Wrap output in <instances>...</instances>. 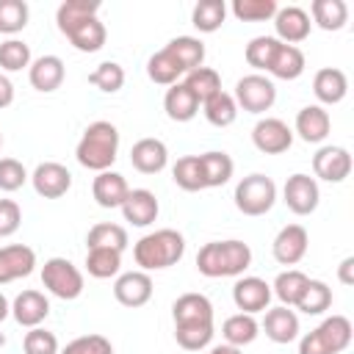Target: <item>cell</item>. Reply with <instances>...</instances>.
Instances as JSON below:
<instances>
[{
  "label": "cell",
  "mask_w": 354,
  "mask_h": 354,
  "mask_svg": "<svg viewBox=\"0 0 354 354\" xmlns=\"http://www.w3.org/2000/svg\"><path fill=\"white\" fill-rule=\"evenodd\" d=\"M252 263V249L243 241H210L196 254V268L205 277H241Z\"/></svg>",
  "instance_id": "6da1fadb"
},
{
  "label": "cell",
  "mask_w": 354,
  "mask_h": 354,
  "mask_svg": "<svg viewBox=\"0 0 354 354\" xmlns=\"http://www.w3.org/2000/svg\"><path fill=\"white\" fill-rule=\"evenodd\" d=\"M119 152V130L111 122H94L86 127L75 155L77 163L91 171H108Z\"/></svg>",
  "instance_id": "7a4b0ae2"
},
{
  "label": "cell",
  "mask_w": 354,
  "mask_h": 354,
  "mask_svg": "<svg viewBox=\"0 0 354 354\" xmlns=\"http://www.w3.org/2000/svg\"><path fill=\"white\" fill-rule=\"evenodd\" d=\"M185 252V241L177 230H158L144 235L133 246V257L144 271H158L174 266Z\"/></svg>",
  "instance_id": "3957f363"
},
{
  "label": "cell",
  "mask_w": 354,
  "mask_h": 354,
  "mask_svg": "<svg viewBox=\"0 0 354 354\" xmlns=\"http://www.w3.org/2000/svg\"><path fill=\"white\" fill-rule=\"evenodd\" d=\"M351 343V321L346 315L326 318L318 329L301 337L299 354H340Z\"/></svg>",
  "instance_id": "277c9868"
},
{
  "label": "cell",
  "mask_w": 354,
  "mask_h": 354,
  "mask_svg": "<svg viewBox=\"0 0 354 354\" xmlns=\"http://www.w3.org/2000/svg\"><path fill=\"white\" fill-rule=\"evenodd\" d=\"M277 202V185L266 174H249L235 185V207L243 216H263Z\"/></svg>",
  "instance_id": "5b68a950"
},
{
  "label": "cell",
  "mask_w": 354,
  "mask_h": 354,
  "mask_svg": "<svg viewBox=\"0 0 354 354\" xmlns=\"http://www.w3.org/2000/svg\"><path fill=\"white\" fill-rule=\"evenodd\" d=\"M41 285L53 296H58L64 301H72L83 293V274L66 257H50L41 268Z\"/></svg>",
  "instance_id": "8992f818"
},
{
  "label": "cell",
  "mask_w": 354,
  "mask_h": 354,
  "mask_svg": "<svg viewBox=\"0 0 354 354\" xmlns=\"http://www.w3.org/2000/svg\"><path fill=\"white\" fill-rule=\"evenodd\" d=\"M235 105H241L249 113H263L277 100V86L263 75H246L235 83Z\"/></svg>",
  "instance_id": "52a82bcc"
},
{
  "label": "cell",
  "mask_w": 354,
  "mask_h": 354,
  "mask_svg": "<svg viewBox=\"0 0 354 354\" xmlns=\"http://www.w3.org/2000/svg\"><path fill=\"white\" fill-rule=\"evenodd\" d=\"M252 141H254V147H257L263 155H279V152L290 149L293 133H290V127H288L282 119L268 116V119H260V122L254 124Z\"/></svg>",
  "instance_id": "ba28073f"
},
{
  "label": "cell",
  "mask_w": 354,
  "mask_h": 354,
  "mask_svg": "<svg viewBox=\"0 0 354 354\" xmlns=\"http://www.w3.org/2000/svg\"><path fill=\"white\" fill-rule=\"evenodd\" d=\"M232 301L246 315L263 313L268 310V301H271V285L260 277H241L232 288Z\"/></svg>",
  "instance_id": "9c48e42d"
},
{
  "label": "cell",
  "mask_w": 354,
  "mask_h": 354,
  "mask_svg": "<svg viewBox=\"0 0 354 354\" xmlns=\"http://www.w3.org/2000/svg\"><path fill=\"white\" fill-rule=\"evenodd\" d=\"M282 194H285V205L296 216H310L318 207V199H321L318 183L310 174H293V177H288Z\"/></svg>",
  "instance_id": "30bf717a"
},
{
  "label": "cell",
  "mask_w": 354,
  "mask_h": 354,
  "mask_svg": "<svg viewBox=\"0 0 354 354\" xmlns=\"http://www.w3.org/2000/svg\"><path fill=\"white\" fill-rule=\"evenodd\" d=\"M30 180H33L36 194L44 196V199H58V196H64V194L69 191V185H72L69 169L61 166V163H55V160L39 163L36 171L30 174Z\"/></svg>",
  "instance_id": "8fae6325"
},
{
  "label": "cell",
  "mask_w": 354,
  "mask_h": 354,
  "mask_svg": "<svg viewBox=\"0 0 354 354\" xmlns=\"http://www.w3.org/2000/svg\"><path fill=\"white\" fill-rule=\"evenodd\" d=\"M307 230L301 224H288L277 232L271 249H274V260L282 263V266H296L304 254H307Z\"/></svg>",
  "instance_id": "7c38bea8"
},
{
  "label": "cell",
  "mask_w": 354,
  "mask_h": 354,
  "mask_svg": "<svg viewBox=\"0 0 354 354\" xmlns=\"http://www.w3.org/2000/svg\"><path fill=\"white\" fill-rule=\"evenodd\" d=\"M113 296L122 307H144L152 299V279L147 271H127L113 282Z\"/></svg>",
  "instance_id": "4fadbf2b"
},
{
  "label": "cell",
  "mask_w": 354,
  "mask_h": 354,
  "mask_svg": "<svg viewBox=\"0 0 354 354\" xmlns=\"http://www.w3.org/2000/svg\"><path fill=\"white\" fill-rule=\"evenodd\" d=\"M315 177L326 183H343L351 174V155L343 147H321L313 158Z\"/></svg>",
  "instance_id": "5bb4252c"
},
{
  "label": "cell",
  "mask_w": 354,
  "mask_h": 354,
  "mask_svg": "<svg viewBox=\"0 0 354 354\" xmlns=\"http://www.w3.org/2000/svg\"><path fill=\"white\" fill-rule=\"evenodd\" d=\"M36 266V252L25 243H14V246H3L0 249V285L22 279L33 271Z\"/></svg>",
  "instance_id": "9a60e30c"
},
{
  "label": "cell",
  "mask_w": 354,
  "mask_h": 354,
  "mask_svg": "<svg viewBox=\"0 0 354 354\" xmlns=\"http://www.w3.org/2000/svg\"><path fill=\"white\" fill-rule=\"evenodd\" d=\"M310 17L304 8L299 6H288V8H277L274 14V28H277V36L282 39V44H293L296 41H304L310 36Z\"/></svg>",
  "instance_id": "2e32d148"
},
{
  "label": "cell",
  "mask_w": 354,
  "mask_h": 354,
  "mask_svg": "<svg viewBox=\"0 0 354 354\" xmlns=\"http://www.w3.org/2000/svg\"><path fill=\"white\" fill-rule=\"evenodd\" d=\"M166 160H169V149H166V144L160 138H141L130 149V163L141 174H158V171H163L166 169Z\"/></svg>",
  "instance_id": "e0dca14e"
},
{
  "label": "cell",
  "mask_w": 354,
  "mask_h": 354,
  "mask_svg": "<svg viewBox=\"0 0 354 354\" xmlns=\"http://www.w3.org/2000/svg\"><path fill=\"white\" fill-rule=\"evenodd\" d=\"M158 199L152 191L147 188H136V191H127L124 202H122V213H124V221H130L133 227H149L155 218H158Z\"/></svg>",
  "instance_id": "ac0fdd59"
},
{
  "label": "cell",
  "mask_w": 354,
  "mask_h": 354,
  "mask_svg": "<svg viewBox=\"0 0 354 354\" xmlns=\"http://www.w3.org/2000/svg\"><path fill=\"white\" fill-rule=\"evenodd\" d=\"M47 313H50V301H47V296L44 293H39V290H22L17 299H14V304H11V315H14V321L19 324V326H39L44 318H47Z\"/></svg>",
  "instance_id": "d6986e66"
},
{
  "label": "cell",
  "mask_w": 354,
  "mask_h": 354,
  "mask_svg": "<svg viewBox=\"0 0 354 354\" xmlns=\"http://www.w3.org/2000/svg\"><path fill=\"white\" fill-rule=\"evenodd\" d=\"M64 75H66V69H64V61L58 58V55H41V58H36L33 64H30V69H28V77H30V86L36 88V91H55L61 83H64Z\"/></svg>",
  "instance_id": "ffe728a7"
},
{
  "label": "cell",
  "mask_w": 354,
  "mask_h": 354,
  "mask_svg": "<svg viewBox=\"0 0 354 354\" xmlns=\"http://www.w3.org/2000/svg\"><path fill=\"white\" fill-rule=\"evenodd\" d=\"M174 324H213V304L202 293H183L171 307Z\"/></svg>",
  "instance_id": "44dd1931"
},
{
  "label": "cell",
  "mask_w": 354,
  "mask_h": 354,
  "mask_svg": "<svg viewBox=\"0 0 354 354\" xmlns=\"http://www.w3.org/2000/svg\"><path fill=\"white\" fill-rule=\"evenodd\" d=\"M127 191H130L127 180L116 171H100L91 183V194H94V202L100 207H122Z\"/></svg>",
  "instance_id": "7402d4cb"
},
{
  "label": "cell",
  "mask_w": 354,
  "mask_h": 354,
  "mask_svg": "<svg viewBox=\"0 0 354 354\" xmlns=\"http://www.w3.org/2000/svg\"><path fill=\"white\" fill-rule=\"evenodd\" d=\"M329 127H332V119L321 105H307L296 116V133L307 144H321L329 136Z\"/></svg>",
  "instance_id": "603a6c76"
},
{
  "label": "cell",
  "mask_w": 354,
  "mask_h": 354,
  "mask_svg": "<svg viewBox=\"0 0 354 354\" xmlns=\"http://www.w3.org/2000/svg\"><path fill=\"white\" fill-rule=\"evenodd\" d=\"M313 91H315V97H318L321 102L335 105V102H340V100L346 97L348 80H346V75H343L340 69L324 66V69H318L315 77H313Z\"/></svg>",
  "instance_id": "cb8c5ba5"
},
{
  "label": "cell",
  "mask_w": 354,
  "mask_h": 354,
  "mask_svg": "<svg viewBox=\"0 0 354 354\" xmlns=\"http://www.w3.org/2000/svg\"><path fill=\"white\" fill-rule=\"evenodd\" d=\"M263 329H266V337L268 340H274V343H290L299 335V318L288 307H274V310L266 313Z\"/></svg>",
  "instance_id": "d4e9b609"
},
{
  "label": "cell",
  "mask_w": 354,
  "mask_h": 354,
  "mask_svg": "<svg viewBox=\"0 0 354 354\" xmlns=\"http://www.w3.org/2000/svg\"><path fill=\"white\" fill-rule=\"evenodd\" d=\"M163 50L180 64V69H183L185 75H188L191 69H199L202 61H205V44H202L199 39H194V36H177V39H171Z\"/></svg>",
  "instance_id": "484cf974"
},
{
  "label": "cell",
  "mask_w": 354,
  "mask_h": 354,
  "mask_svg": "<svg viewBox=\"0 0 354 354\" xmlns=\"http://www.w3.org/2000/svg\"><path fill=\"white\" fill-rule=\"evenodd\" d=\"M163 108H166L169 119H174V122H191L196 116V111H199V100L183 83H174L166 91V97H163Z\"/></svg>",
  "instance_id": "4316f807"
},
{
  "label": "cell",
  "mask_w": 354,
  "mask_h": 354,
  "mask_svg": "<svg viewBox=\"0 0 354 354\" xmlns=\"http://www.w3.org/2000/svg\"><path fill=\"white\" fill-rule=\"evenodd\" d=\"M105 25L97 19V17H88V19H83L80 25H75L69 33H66V39L80 50V53H97V50H102V44H105Z\"/></svg>",
  "instance_id": "83f0119b"
},
{
  "label": "cell",
  "mask_w": 354,
  "mask_h": 354,
  "mask_svg": "<svg viewBox=\"0 0 354 354\" xmlns=\"http://www.w3.org/2000/svg\"><path fill=\"white\" fill-rule=\"evenodd\" d=\"M199 169H202V183L205 188H218L232 177V158L227 152H205L199 155Z\"/></svg>",
  "instance_id": "f1b7e54d"
},
{
  "label": "cell",
  "mask_w": 354,
  "mask_h": 354,
  "mask_svg": "<svg viewBox=\"0 0 354 354\" xmlns=\"http://www.w3.org/2000/svg\"><path fill=\"white\" fill-rule=\"evenodd\" d=\"M97 11H100V3H97V0H66V3H61L58 11H55L58 30L66 36V33H69L75 25H80L83 19L97 17Z\"/></svg>",
  "instance_id": "f546056e"
},
{
  "label": "cell",
  "mask_w": 354,
  "mask_h": 354,
  "mask_svg": "<svg viewBox=\"0 0 354 354\" xmlns=\"http://www.w3.org/2000/svg\"><path fill=\"white\" fill-rule=\"evenodd\" d=\"M268 72L274 77H279V80H296L304 72V53L299 47H293V44H279Z\"/></svg>",
  "instance_id": "4dcf8cb0"
},
{
  "label": "cell",
  "mask_w": 354,
  "mask_h": 354,
  "mask_svg": "<svg viewBox=\"0 0 354 354\" xmlns=\"http://www.w3.org/2000/svg\"><path fill=\"white\" fill-rule=\"evenodd\" d=\"M257 321H254V315H246V313H235V315H230L227 321H224V326H221V335H224V340L230 343V346H235V348H241V346H249L254 337H257Z\"/></svg>",
  "instance_id": "1f68e13d"
},
{
  "label": "cell",
  "mask_w": 354,
  "mask_h": 354,
  "mask_svg": "<svg viewBox=\"0 0 354 354\" xmlns=\"http://www.w3.org/2000/svg\"><path fill=\"white\" fill-rule=\"evenodd\" d=\"M183 86H185V88L199 100V105H202L205 100H210L213 94L221 91V77H218L216 69H210V66H199V69H191V72L185 75Z\"/></svg>",
  "instance_id": "d6a6232c"
},
{
  "label": "cell",
  "mask_w": 354,
  "mask_h": 354,
  "mask_svg": "<svg viewBox=\"0 0 354 354\" xmlns=\"http://www.w3.org/2000/svg\"><path fill=\"white\" fill-rule=\"evenodd\" d=\"M313 19L324 30H340L348 19V6L343 0H315L313 3Z\"/></svg>",
  "instance_id": "836d02e7"
},
{
  "label": "cell",
  "mask_w": 354,
  "mask_h": 354,
  "mask_svg": "<svg viewBox=\"0 0 354 354\" xmlns=\"http://www.w3.org/2000/svg\"><path fill=\"white\" fill-rule=\"evenodd\" d=\"M202 108H205V119L210 124H216V127H230L235 122V116H238V105H235L232 94H227V91L213 94L210 100L202 102Z\"/></svg>",
  "instance_id": "e575fe53"
},
{
  "label": "cell",
  "mask_w": 354,
  "mask_h": 354,
  "mask_svg": "<svg viewBox=\"0 0 354 354\" xmlns=\"http://www.w3.org/2000/svg\"><path fill=\"white\" fill-rule=\"evenodd\" d=\"M224 17H227V6H224V0H202V3L194 6V14H191L194 28L202 30V33H213V30H218L221 22H224Z\"/></svg>",
  "instance_id": "d590c367"
},
{
  "label": "cell",
  "mask_w": 354,
  "mask_h": 354,
  "mask_svg": "<svg viewBox=\"0 0 354 354\" xmlns=\"http://www.w3.org/2000/svg\"><path fill=\"white\" fill-rule=\"evenodd\" d=\"M86 243H88V249H113V252H122L127 246V232L119 224H94L88 230Z\"/></svg>",
  "instance_id": "8d00e7d4"
},
{
  "label": "cell",
  "mask_w": 354,
  "mask_h": 354,
  "mask_svg": "<svg viewBox=\"0 0 354 354\" xmlns=\"http://www.w3.org/2000/svg\"><path fill=\"white\" fill-rule=\"evenodd\" d=\"M122 268V252L113 249H88L86 254V271L97 279H108L116 277Z\"/></svg>",
  "instance_id": "74e56055"
},
{
  "label": "cell",
  "mask_w": 354,
  "mask_h": 354,
  "mask_svg": "<svg viewBox=\"0 0 354 354\" xmlns=\"http://www.w3.org/2000/svg\"><path fill=\"white\" fill-rule=\"evenodd\" d=\"M147 75H149V80L158 83V86H174L177 77L183 75V69H180V64H177L166 50H158V53L147 61Z\"/></svg>",
  "instance_id": "f35d334b"
},
{
  "label": "cell",
  "mask_w": 354,
  "mask_h": 354,
  "mask_svg": "<svg viewBox=\"0 0 354 354\" xmlns=\"http://www.w3.org/2000/svg\"><path fill=\"white\" fill-rule=\"evenodd\" d=\"M329 304H332V290L318 279H310L296 301V307L307 315H321L324 310H329Z\"/></svg>",
  "instance_id": "ab89813d"
},
{
  "label": "cell",
  "mask_w": 354,
  "mask_h": 354,
  "mask_svg": "<svg viewBox=\"0 0 354 354\" xmlns=\"http://www.w3.org/2000/svg\"><path fill=\"white\" fill-rule=\"evenodd\" d=\"M307 274H301V271H296V268H288V271H282L279 277H277V282H274V293L279 296V301H282V307H290V304H296L299 301V296H301V290L307 288Z\"/></svg>",
  "instance_id": "60d3db41"
},
{
  "label": "cell",
  "mask_w": 354,
  "mask_h": 354,
  "mask_svg": "<svg viewBox=\"0 0 354 354\" xmlns=\"http://www.w3.org/2000/svg\"><path fill=\"white\" fill-rule=\"evenodd\" d=\"M279 44H282V41L274 39V36H254V39L246 44V64L254 66V69H266V72H268V66H271V61H274Z\"/></svg>",
  "instance_id": "b9f144b4"
},
{
  "label": "cell",
  "mask_w": 354,
  "mask_h": 354,
  "mask_svg": "<svg viewBox=\"0 0 354 354\" xmlns=\"http://www.w3.org/2000/svg\"><path fill=\"white\" fill-rule=\"evenodd\" d=\"M174 337L185 351H199L213 340V324H174Z\"/></svg>",
  "instance_id": "7bdbcfd3"
},
{
  "label": "cell",
  "mask_w": 354,
  "mask_h": 354,
  "mask_svg": "<svg viewBox=\"0 0 354 354\" xmlns=\"http://www.w3.org/2000/svg\"><path fill=\"white\" fill-rule=\"evenodd\" d=\"M171 177L174 183L183 188V191H202L205 183H202V169H199V155H185L174 163L171 169Z\"/></svg>",
  "instance_id": "ee69618b"
},
{
  "label": "cell",
  "mask_w": 354,
  "mask_h": 354,
  "mask_svg": "<svg viewBox=\"0 0 354 354\" xmlns=\"http://www.w3.org/2000/svg\"><path fill=\"white\" fill-rule=\"evenodd\" d=\"M88 83L97 86L100 91L105 94H113L124 86V69L116 64V61H102L91 75H88Z\"/></svg>",
  "instance_id": "f6af8a7d"
},
{
  "label": "cell",
  "mask_w": 354,
  "mask_h": 354,
  "mask_svg": "<svg viewBox=\"0 0 354 354\" xmlns=\"http://www.w3.org/2000/svg\"><path fill=\"white\" fill-rule=\"evenodd\" d=\"M232 14L241 22H266L277 14V3L274 0H235Z\"/></svg>",
  "instance_id": "bcb514c9"
},
{
  "label": "cell",
  "mask_w": 354,
  "mask_h": 354,
  "mask_svg": "<svg viewBox=\"0 0 354 354\" xmlns=\"http://www.w3.org/2000/svg\"><path fill=\"white\" fill-rule=\"evenodd\" d=\"M30 66V47L19 39H8L0 44V69L6 72H19Z\"/></svg>",
  "instance_id": "7dc6e473"
},
{
  "label": "cell",
  "mask_w": 354,
  "mask_h": 354,
  "mask_svg": "<svg viewBox=\"0 0 354 354\" xmlns=\"http://www.w3.org/2000/svg\"><path fill=\"white\" fill-rule=\"evenodd\" d=\"M28 3L25 0H0V33H17L28 25Z\"/></svg>",
  "instance_id": "c3c4849f"
},
{
  "label": "cell",
  "mask_w": 354,
  "mask_h": 354,
  "mask_svg": "<svg viewBox=\"0 0 354 354\" xmlns=\"http://www.w3.org/2000/svg\"><path fill=\"white\" fill-rule=\"evenodd\" d=\"M61 354H113V346L102 335H83V337H75L72 343H66V348Z\"/></svg>",
  "instance_id": "681fc988"
},
{
  "label": "cell",
  "mask_w": 354,
  "mask_h": 354,
  "mask_svg": "<svg viewBox=\"0 0 354 354\" xmlns=\"http://www.w3.org/2000/svg\"><path fill=\"white\" fill-rule=\"evenodd\" d=\"M22 348H25V354H58V340H55L53 332L33 326V329L25 335Z\"/></svg>",
  "instance_id": "f907efd6"
},
{
  "label": "cell",
  "mask_w": 354,
  "mask_h": 354,
  "mask_svg": "<svg viewBox=\"0 0 354 354\" xmlns=\"http://www.w3.org/2000/svg\"><path fill=\"white\" fill-rule=\"evenodd\" d=\"M28 180V171L14 158H0V191H17Z\"/></svg>",
  "instance_id": "816d5d0a"
},
{
  "label": "cell",
  "mask_w": 354,
  "mask_h": 354,
  "mask_svg": "<svg viewBox=\"0 0 354 354\" xmlns=\"http://www.w3.org/2000/svg\"><path fill=\"white\" fill-rule=\"evenodd\" d=\"M22 210L14 199H0V238H8L19 230Z\"/></svg>",
  "instance_id": "f5cc1de1"
},
{
  "label": "cell",
  "mask_w": 354,
  "mask_h": 354,
  "mask_svg": "<svg viewBox=\"0 0 354 354\" xmlns=\"http://www.w3.org/2000/svg\"><path fill=\"white\" fill-rule=\"evenodd\" d=\"M14 102V86L6 75H0V108H8Z\"/></svg>",
  "instance_id": "db71d44e"
},
{
  "label": "cell",
  "mask_w": 354,
  "mask_h": 354,
  "mask_svg": "<svg viewBox=\"0 0 354 354\" xmlns=\"http://www.w3.org/2000/svg\"><path fill=\"white\" fill-rule=\"evenodd\" d=\"M351 271H354V257H346V260L340 263V268H337V277H340L343 285H351V282H354V274H351Z\"/></svg>",
  "instance_id": "11a10c76"
},
{
  "label": "cell",
  "mask_w": 354,
  "mask_h": 354,
  "mask_svg": "<svg viewBox=\"0 0 354 354\" xmlns=\"http://www.w3.org/2000/svg\"><path fill=\"white\" fill-rule=\"evenodd\" d=\"M210 354H243V351L227 343V346H216V348H210Z\"/></svg>",
  "instance_id": "9f6ffc18"
},
{
  "label": "cell",
  "mask_w": 354,
  "mask_h": 354,
  "mask_svg": "<svg viewBox=\"0 0 354 354\" xmlns=\"http://www.w3.org/2000/svg\"><path fill=\"white\" fill-rule=\"evenodd\" d=\"M8 313H11V307H8V299H6L3 293H0V321H3V318H6Z\"/></svg>",
  "instance_id": "6f0895ef"
},
{
  "label": "cell",
  "mask_w": 354,
  "mask_h": 354,
  "mask_svg": "<svg viewBox=\"0 0 354 354\" xmlns=\"http://www.w3.org/2000/svg\"><path fill=\"white\" fill-rule=\"evenodd\" d=\"M0 147H3V136H0Z\"/></svg>",
  "instance_id": "680465c9"
}]
</instances>
